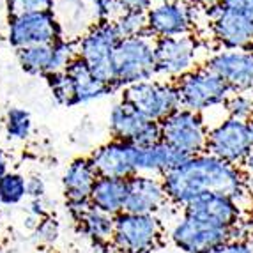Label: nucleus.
<instances>
[{
    "label": "nucleus",
    "instance_id": "obj_11",
    "mask_svg": "<svg viewBox=\"0 0 253 253\" xmlns=\"http://www.w3.org/2000/svg\"><path fill=\"white\" fill-rule=\"evenodd\" d=\"M170 237L173 245L184 253H209L219 245L234 239V230L182 216V219L173 225Z\"/></svg>",
    "mask_w": 253,
    "mask_h": 253
},
{
    "label": "nucleus",
    "instance_id": "obj_1",
    "mask_svg": "<svg viewBox=\"0 0 253 253\" xmlns=\"http://www.w3.org/2000/svg\"><path fill=\"white\" fill-rule=\"evenodd\" d=\"M167 199L186 207L204 195H225L239 202L246 193L245 173L239 167L211 154H199L161 175Z\"/></svg>",
    "mask_w": 253,
    "mask_h": 253
},
{
    "label": "nucleus",
    "instance_id": "obj_29",
    "mask_svg": "<svg viewBox=\"0 0 253 253\" xmlns=\"http://www.w3.org/2000/svg\"><path fill=\"white\" fill-rule=\"evenodd\" d=\"M223 106L227 110L228 119H236L243 123L253 121V97L248 94L234 92Z\"/></svg>",
    "mask_w": 253,
    "mask_h": 253
},
{
    "label": "nucleus",
    "instance_id": "obj_2",
    "mask_svg": "<svg viewBox=\"0 0 253 253\" xmlns=\"http://www.w3.org/2000/svg\"><path fill=\"white\" fill-rule=\"evenodd\" d=\"M151 34L121 39L112 55L115 76V89H126L129 85L151 82L156 78V57Z\"/></svg>",
    "mask_w": 253,
    "mask_h": 253
},
{
    "label": "nucleus",
    "instance_id": "obj_23",
    "mask_svg": "<svg viewBox=\"0 0 253 253\" xmlns=\"http://www.w3.org/2000/svg\"><path fill=\"white\" fill-rule=\"evenodd\" d=\"M18 62L29 75L48 76L55 73L53 44H36L18 50Z\"/></svg>",
    "mask_w": 253,
    "mask_h": 253
},
{
    "label": "nucleus",
    "instance_id": "obj_27",
    "mask_svg": "<svg viewBox=\"0 0 253 253\" xmlns=\"http://www.w3.org/2000/svg\"><path fill=\"white\" fill-rule=\"evenodd\" d=\"M48 82L51 94H53L55 101L62 106H76V96H75V87L73 82L66 71L62 73H53V75L44 76Z\"/></svg>",
    "mask_w": 253,
    "mask_h": 253
},
{
    "label": "nucleus",
    "instance_id": "obj_35",
    "mask_svg": "<svg viewBox=\"0 0 253 253\" xmlns=\"http://www.w3.org/2000/svg\"><path fill=\"white\" fill-rule=\"evenodd\" d=\"M115 2L121 9V13L123 11H144V13H147L154 5V0H115Z\"/></svg>",
    "mask_w": 253,
    "mask_h": 253
},
{
    "label": "nucleus",
    "instance_id": "obj_3",
    "mask_svg": "<svg viewBox=\"0 0 253 253\" xmlns=\"http://www.w3.org/2000/svg\"><path fill=\"white\" fill-rule=\"evenodd\" d=\"M121 39L123 38L114 21H96L82 38L76 39L78 57L89 66L96 78L112 85L114 89L115 76L112 55Z\"/></svg>",
    "mask_w": 253,
    "mask_h": 253
},
{
    "label": "nucleus",
    "instance_id": "obj_38",
    "mask_svg": "<svg viewBox=\"0 0 253 253\" xmlns=\"http://www.w3.org/2000/svg\"><path fill=\"white\" fill-rule=\"evenodd\" d=\"M243 169H245V172L248 173L250 177H253V151L250 152V156L245 160V163H243Z\"/></svg>",
    "mask_w": 253,
    "mask_h": 253
},
{
    "label": "nucleus",
    "instance_id": "obj_31",
    "mask_svg": "<svg viewBox=\"0 0 253 253\" xmlns=\"http://www.w3.org/2000/svg\"><path fill=\"white\" fill-rule=\"evenodd\" d=\"M89 2L94 9L96 21H114L121 13L115 0H89Z\"/></svg>",
    "mask_w": 253,
    "mask_h": 253
},
{
    "label": "nucleus",
    "instance_id": "obj_19",
    "mask_svg": "<svg viewBox=\"0 0 253 253\" xmlns=\"http://www.w3.org/2000/svg\"><path fill=\"white\" fill-rule=\"evenodd\" d=\"M190 160L184 152L170 147L169 144L160 142L152 147H138V156H136V173H145V175H165L170 170L181 167L184 161Z\"/></svg>",
    "mask_w": 253,
    "mask_h": 253
},
{
    "label": "nucleus",
    "instance_id": "obj_7",
    "mask_svg": "<svg viewBox=\"0 0 253 253\" xmlns=\"http://www.w3.org/2000/svg\"><path fill=\"white\" fill-rule=\"evenodd\" d=\"M163 228L156 214L121 212L115 216L112 245L123 253H149L160 243Z\"/></svg>",
    "mask_w": 253,
    "mask_h": 253
},
{
    "label": "nucleus",
    "instance_id": "obj_30",
    "mask_svg": "<svg viewBox=\"0 0 253 253\" xmlns=\"http://www.w3.org/2000/svg\"><path fill=\"white\" fill-rule=\"evenodd\" d=\"M11 16H20L38 11H53L55 0H5Z\"/></svg>",
    "mask_w": 253,
    "mask_h": 253
},
{
    "label": "nucleus",
    "instance_id": "obj_10",
    "mask_svg": "<svg viewBox=\"0 0 253 253\" xmlns=\"http://www.w3.org/2000/svg\"><path fill=\"white\" fill-rule=\"evenodd\" d=\"M110 131L115 140L129 142L136 147H152L161 142L160 123L149 121L126 101H119L110 112Z\"/></svg>",
    "mask_w": 253,
    "mask_h": 253
},
{
    "label": "nucleus",
    "instance_id": "obj_40",
    "mask_svg": "<svg viewBox=\"0 0 253 253\" xmlns=\"http://www.w3.org/2000/svg\"><path fill=\"white\" fill-rule=\"evenodd\" d=\"M250 136H252V144H253V121H250Z\"/></svg>",
    "mask_w": 253,
    "mask_h": 253
},
{
    "label": "nucleus",
    "instance_id": "obj_24",
    "mask_svg": "<svg viewBox=\"0 0 253 253\" xmlns=\"http://www.w3.org/2000/svg\"><path fill=\"white\" fill-rule=\"evenodd\" d=\"M78 225H80L82 232L89 237L94 245H99V246L112 245L115 216L99 211L96 207H90L89 212L78 221Z\"/></svg>",
    "mask_w": 253,
    "mask_h": 253
},
{
    "label": "nucleus",
    "instance_id": "obj_36",
    "mask_svg": "<svg viewBox=\"0 0 253 253\" xmlns=\"http://www.w3.org/2000/svg\"><path fill=\"white\" fill-rule=\"evenodd\" d=\"M27 195L32 197V200L42 199L44 195V182L39 177H30L27 179Z\"/></svg>",
    "mask_w": 253,
    "mask_h": 253
},
{
    "label": "nucleus",
    "instance_id": "obj_39",
    "mask_svg": "<svg viewBox=\"0 0 253 253\" xmlns=\"http://www.w3.org/2000/svg\"><path fill=\"white\" fill-rule=\"evenodd\" d=\"M5 173H7V163H5V160L2 156H0V179L4 177Z\"/></svg>",
    "mask_w": 253,
    "mask_h": 253
},
{
    "label": "nucleus",
    "instance_id": "obj_5",
    "mask_svg": "<svg viewBox=\"0 0 253 253\" xmlns=\"http://www.w3.org/2000/svg\"><path fill=\"white\" fill-rule=\"evenodd\" d=\"M123 101L129 103L144 117L154 123H161L170 114L182 108L175 82L151 80L129 85L124 89Z\"/></svg>",
    "mask_w": 253,
    "mask_h": 253
},
{
    "label": "nucleus",
    "instance_id": "obj_22",
    "mask_svg": "<svg viewBox=\"0 0 253 253\" xmlns=\"http://www.w3.org/2000/svg\"><path fill=\"white\" fill-rule=\"evenodd\" d=\"M127 197V181L126 179H112L99 177L96 181L90 193V204L92 207L112 216L124 212Z\"/></svg>",
    "mask_w": 253,
    "mask_h": 253
},
{
    "label": "nucleus",
    "instance_id": "obj_34",
    "mask_svg": "<svg viewBox=\"0 0 253 253\" xmlns=\"http://www.w3.org/2000/svg\"><path fill=\"white\" fill-rule=\"evenodd\" d=\"M219 7L253 18V0H219Z\"/></svg>",
    "mask_w": 253,
    "mask_h": 253
},
{
    "label": "nucleus",
    "instance_id": "obj_6",
    "mask_svg": "<svg viewBox=\"0 0 253 253\" xmlns=\"http://www.w3.org/2000/svg\"><path fill=\"white\" fill-rule=\"evenodd\" d=\"M161 142L170 147L184 152L186 156H199L207 149V135L209 129L206 126L202 114L191 110L179 108L160 123Z\"/></svg>",
    "mask_w": 253,
    "mask_h": 253
},
{
    "label": "nucleus",
    "instance_id": "obj_41",
    "mask_svg": "<svg viewBox=\"0 0 253 253\" xmlns=\"http://www.w3.org/2000/svg\"><path fill=\"white\" fill-rule=\"evenodd\" d=\"M0 206H2V199H0Z\"/></svg>",
    "mask_w": 253,
    "mask_h": 253
},
{
    "label": "nucleus",
    "instance_id": "obj_16",
    "mask_svg": "<svg viewBox=\"0 0 253 253\" xmlns=\"http://www.w3.org/2000/svg\"><path fill=\"white\" fill-rule=\"evenodd\" d=\"M191 25V9L177 0H165L147 11V32L154 39L188 36Z\"/></svg>",
    "mask_w": 253,
    "mask_h": 253
},
{
    "label": "nucleus",
    "instance_id": "obj_37",
    "mask_svg": "<svg viewBox=\"0 0 253 253\" xmlns=\"http://www.w3.org/2000/svg\"><path fill=\"white\" fill-rule=\"evenodd\" d=\"M32 209H30V211L34 212L36 216H38V218H46V211H44V206H42V200L41 199H38V200H32Z\"/></svg>",
    "mask_w": 253,
    "mask_h": 253
},
{
    "label": "nucleus",
    "instance_id": "obj_4",
    "mask_svg": "<svg viewBox=\"0 0 253 253\" xmlns=\"http://www.w3.org/2000/svg\"><path fill=\"white\" fill-rule=\"evenodd\" d=\"M175 85L181 96V106L197 114L225 105L228 97L234 94L228 89V85L206 66L186 73L175 80Z\"/></svg>",
    "mask_w": 253,
    "mask_h": 253
},
{
    "label": "nucleus",
    "instance_id": "obj_18",
    "mask_svg": "<svg viewBox=\"0 0 253 253\" xmlns=\"http://www.w3.org/2000/svg\"><path fill=\"white\" fill-rule=\"evenodd\" d=\"M169 202L161 179L145 173H136L127 179V197L124 212L133 214H156Z\"/></svg>",
    "mask_w": 253,
    "mask_h": 253
},
{
    "label": "nucleus",
    "instance_id": "obj_32",
    "mask_svg": "<svg viewBox=\"0 0 253 253\" xmlns=\"http://www.w3.org/2000/svg\"><path fill=\"white\" fill-rule=\"evenodd\" d=\"M36 234L41 243H53L59 237V223L51 218H42L36 227Z\"/></svg>",
    "mask_w": 253,
    "mask_h": 253
},
{
    "label": "nucleus",
    "instance_id": "obj_9",
    "mask_svg": "<svg viewBox=\"0 0 253 253\" xmlns=\"http://www.w3.org/2000/svg\"><path fill=\"white\" fill-rule=\"evenodd\" d=\"M253 151L250 124L236 119H225L207 135L206 152L230 165H243Z\"/></svg>",
    "mask_w": 253,
    "mask_h": 253
},
{
    "label": "nucleus",
    "instance_id": "obj_20",
    "mask_svg": "<svg viewBox=\"0 0 253 253\" xmlns=\"http://www.w3.org/2000/svg\"><path fill=\"white\" fill-rule=\"evenodd\" d=\"M66 75L71 78L73 87H75L76 105L96 101V99H101V97L115 92V89L112 85L105 84V82H101L99 78L94 76L90 68L80 57H76V59L71 60V64L66 68Z\"/></svg>",
    "mask_w": 253,
    "mask_h": 253
},
{
    "label": "nucleus",
    "instance_id": "obj_14",
    "mask_svg": "<svg viewBox=\"0 0 253 253\" xmlns=\"http://www.w3.org/2000/svg\"><path fill=\"white\" fill-rule=\"evenodd\" d=\"M206 68L218 75L232 92L253 90V53L252 51L225 50L209 57Z\"/></svg>",
    "mask_w": 253,
    "mask_h": 253
},
{
    "label": "nucleus",
    "instance_id": "obj_12",
    "mask_svg": "<svg viewBox=\"0 0 253 253\" xmlns=\"http://www.w3.org/2000/svg\"><path fill=\"white\" fill-rule=\"evenodd\" d=\"M199 44L188 36L181 38H160L154 41L156 75L169 78H181L195 69Z\"/></svg>",
    "mask_w": 253,
    "mask_h": 253
},
{
    "label": "nucleus",
    "instance_id": "obj_21",
    "mask_svg": "<svg viewBox=\"0 0 253 253\" xmlns=\"http://www.w3.org/2000/svg\"><path fill=\"white\" fill-rule=\"evenodd\" d=\"M99 179L90 158H76L64 172L62 184L68 200H89L92 188Z\"/></svg>",
    "mask_w": 253,
    "mask_h": 253
},
{
    "label": "nucleus",
    "instance_id": "obj_8",
    "mask_svg": "<svg viewBox=\"0 0 253 253\" xmlns=\"http://www.w3.org/2000/svg\"><path fill=\"white\" fill-rule=\"evenodd\" d=\"M64 39V27L53 11H38L11 16L7 41L16 50L36 44H53Z\"/></svg>",
    "mask_w": 253,
    "mask_h": 253
},
{
    "label": "nucleus",
    "instance_id": "obj_28",
    "mask_svg": "<svg viewBox=\"0 0 253 253\" xmlns=\"http://www.w3.org/2000/svg\"><path fill=\"white\" fill-rule=\"evenodd\" d=\"M5 131L11 140H27L32 131L30 114L23 108H11L5 117Z\"/></svg>",
    "mask_w": 253,
    "mask_h": 253
},
{
    "label": "nucleus",
    "instance_id": "obj_25",
    "mask_svg": "<svg viewBox=\"0 0 253 253\" xmlns=\"http://www.w3.org/2000/svg\"><path fill=\"white\" fill-rule=\"evenodd\" d=\"M121 38H135V36L149 34L147 32V13L144 11H123L114 20Z\"/></svg>",
    "mask_w": 253,
    "mask_h": 253
},
{
    "label": "nucleus",
    "instance_id": "obj_26",
    "mask_svg": "<svg viewBox=\"0 0 253 253\" xmlns=\"http://www.w3.org/2000/svg\"><path fill=\"white\" fill-rule=\"evenodd\" d=\"M27 197V179L20 173L7 172L0 179V199L5 206H16Z\"/></svg>",
    "mask_w": 253,
    "mask_h": 253
},
{
    "label": "nucleus",
    "instance_id": "obj_15",
    "mask_svg": "<svg viewBox=\"0 0 253 253\" xmlns=\"http://www.w3.org/2000/svg\"><path fill=\"white\" fill-rule=\"evenodd\" d=\"M138 147L123 140H110L90 154L94 169L99 177L131 179L136 175Z\"/></svg>",
    "mask_w": 253,
    "mask_h": 253
},
{
    "label": "nucleus",
    "instance_id": "obj_13",
    "mask_svg": "<svg viewBox=\"0 0 253 253\" xmlns=\"http://www.w3.org/2000/svg\"><path fill=\"white\" fill-rule=\"evenodd\" d=\"M207 18L216 41L225 50L248 51L253 48V18L221 9L218 4L207 7Z\"/></svg>",
    "mask_w": 253,
    "mask_h": 253
},
{
    "label": "nucleus",
    "instance_id": "obj_17",
    "mask_svg": "<svg viewBox=\"0 0 253 253\" xmlns=\"http://www.w3.org/2000/svg\"><path fill=\"white\" fill-rule=\"evenodd\" d=\"M184 216L214 227L236 230L241 221V206L225 195H204L184 207Z\"/></svg>",
    "mask_w": 253,
    "mask_h": 253
},
{
    "label": "nucleus",
    "instance_id": "obj_33",
    "mask_svg": "<svg viewBox=\"0 0 253 253\" xmlns=\"http://www.w3.org/2000/svg\"><path fill=\"white\" fill-rule=\"evenodd\" d=\"M209 253H253V241L250 239H230L219 245Z\"/></svg>",
    "mask_w": 253,
    "mask_h": 253
}]
</instances>
